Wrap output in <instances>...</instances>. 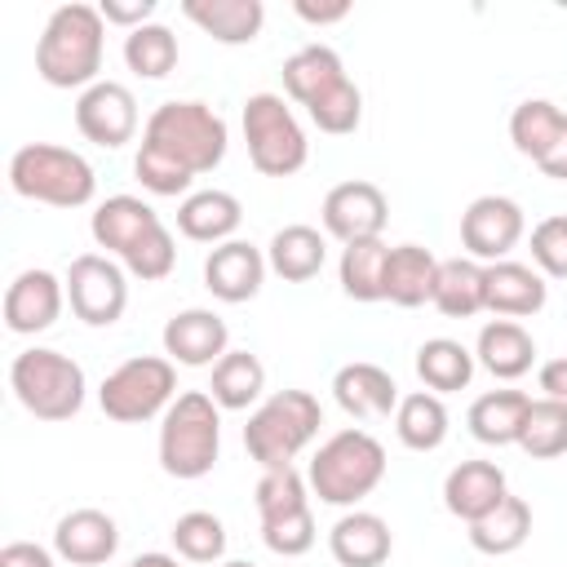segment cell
Instances as JSON below:
<instances>
[{
	"instance_id": "11",
	"label": "cell",
	"mask_w": 567,
	"mask_h": 567,
	"mask_svg": "<svg viewBox=\"0 0 567 567\" xmlns=\"http://www.w3.org/2000/svg\"><path fill=\"white\" fill-rule=\"evenodd\" d=\"M244 142H248V159L261 177H292L306 168L310 159V142L301 120L292 115V106L279 93H252L244 102Z\"/></svg>"
},
{
	"instance_id": "38",
	"label": "cell",
	"mask_w": 567,
	"mask_h": 567,
	"mask_svg": "<svg viewBox=\"0 0 567 567\" xmlns=\"http://www.w3.org/2000/svg\"><path fill=\"white\" fill-rule=\"evenodd\" d=\"M518 447L532 456V461H554L567 452V403L558 399H532L527 403V416H523V430H518Z\"/></svg>"
},
{
	"instance_id": "24",
	"label": "cell",
	"mask_w": 567,
	"mask_h": 567,
	"mask_svg": "<svg viewBox=\"0 0 567 567\" xmlns=\"http://www.w3.org/2000/svg\"><path fill=\"white\" fill-rule=\"evenodd\" d=\"M390 549V523L372 509H346L328 532V554L337 558V567H381Z\"/></svg>"
},
{
	"instance_id": "13",
	"label": "cell",
	"mask_w": 567,
	"mask_h": 567,
	"mask_svg": "<svg viewBox=\"0 0 567 567\" xmlns=\"http://www.w3.org/2000/svg\"><path fill=\"white\" fill-rule=\"evenodd\" d=\"M62 284H66V306L80 323H89V328L120 323V315L128 306V270L115 257L80 252V257H71Z\"/></svg>"
},
{
	"instance_id": "8",
	"label": "cell",
	"mask_w": 567,
	"mask_h": 567,
	"mask_svg": "<svg viewBox=\"0 0 567 567\" xmlns=\"http://www.w3.org/2000/svg\"><path fill=\"white\" fill-rule=\"evenodd\" d=\"M319 425H323V408L310 390H275L248 412L244 447L261 470H284L310 447Z\"/></svg>"
},
{
	"instance_id": "18",
	"label": "cell",
	"mask_w": 567,
	"mask_h": 567,
	"mask_svg": "<svg viewBox=\"0 0 567 567\" xmlns=\"http://www.w3.org/2000/svg\"><path fill=\"white\" fill-rule=\"evenodd\" d=\"M62 306H66V284L53 270L31 266L13 275V284L4 288V328L18 337H35L58 323Z\"/></svg>"
},
{
	"instance_id": "29",
	"label": "cell",
	"mask_w": 567,
	"mask_h": 567,
	"mask_svg": "<svg viewBox=\"0 0 567 567\" xmlns=\"http://www.w3.org/2000/svg\"><path fill=\"white\" fill-rule=\"evenodd\" d=\"M328 261V235L306 226V221H292V226H279L266 244V266L284 279V284H306L323 270Z\"/></svg>"
},
{
	"instance_id": "28",
	"label": "cell",
	"mask_w": 567,
	"mask_h": 567,
	"mask_svg": "<svg viewBox=\"0 0 567 567\" xmlns=\"http://www.w3.org/2000/svg\"><path fill=\"white\" fill-rule=\"evenodd\" d=\"M182 13L217 44H252L266 27L261 0H182Z\"/></svg>"
},
{
	"instance_id": "46",
	"label": "cell",
	"mask_w": 567,
	"mask_h": 567,
	"mask_svg": "<svg viewBox=\"0 0 567 567\" xmlns=\"http://www.w3.org/2000/svg\"><path fill=\"white\" fill-rule=\"evenodd\" d=\"M128 567H182V558H177V554H159V549H151V554H137Z\"/></svg>"
},
{
	"instance_id": "20",
	"label": "cell",
	"mask_w": 567,
	"mask_h": 567,
	"mask_svg": "<svg viewBox=\"0 0 567 567\" xmlns=\"http://www.w3.org/2000/svg\"><path fill=\"white\" fill-rule=\"evenodd\" d=\"M266 252L248 239H226L217 244L208 257H204V288L226 301V306H239V301H252L266 284Z\"/></svg>"
},
{
	"instance_id": "36",
	"label": "cell",
	"mask_w": 567,
	"mask_h": 567,
	"mask_svg": "<svg viewBox=\"0 0 567 567\" xmlns=\"http://www.w3.org/2000/svg\"><path fill=\"white\" fill-rule=\"evenodd\" d=\"M385 257H390V244L385 239L346 244L341 248V261H337L341 292L350 301H385Z\"/></svg>"
},
{
	"instance_id": "34",
	"label": "cell",
	"mask_w": 567,
	"mask_h": 567,
	"mask_svg": "<svg viewBox=\"0 0 567 567\" xmlns=\"http://www.w3.org/2000/svg\"><path fill=\"white\" fill-rule=\"evenodd\" d=\"M394 434L403 447L412 452H434L443 447L447 439V408H443V394L434 390H412L399 399L394 408Z\"/></svg>"
},
{
	"instance_id": "5",
	"label": "cell",
	"mask_w": 567,
	"mask_h": 567,
	"mask_svg": "<svg viewBox=\"0 0 567 567\" xmlns=\"http://www.w3.org/2000/svg\"><path fill=\"white\" fill-rule=\"evenodd\" d=\"M385 447L381 439H372L368 430H337L332 439L319 443V452L310 456V470H306V483H310V496H319L323 505H337V509H354L363 496H372L385 478Z\"/></svg>"
},
{
	"instance_id": "3",
	"label": "cell",
	"mask_w": 567,
	"mask_h": 567,
	"mask_svg": "<svg viewBox=\"0 0 567 567\" xmlns=\"http://www.w3.org/2000/svg\"><path fill=\"white\" fill-rule=\"evenodd\" d=\"M284 93L306 106L310 124L328 137H346L363 120V93L346 75V62L328 44H306L284 62Z\"/></svg>"
},
{
	"instance_id": "23",
	"label": "cell",
	"mask_w": 567,
	"mask_h": 567,
	"mask_svg": "<svg viewBox=\"0 0 567 567\" xmlns=\"http://www.w3.org/2000/svg\"><path fill=\"white\" fill-rule=\"evenodd\" d=\"M505 496H509V483H505V470L496 461H461L443 478V505L461 523H478Z\"/></svg>"
},
{
	"instance_id": "17",
	"label": "cell",
	"mask_w": 567,
	"mask_h": 567,
	"mask_svg": "<svg viewBox=\"0 0 567 567\" xmlns=\"http://www.w3.org/2000/svg\"><path fill=\"white\" fill-rule=\"evenodd\" d=\"M75 128L102 151H120L137 133V97L120 80H97L75 97Z\"/></svg>"
},
{
	"instance_id": "19",
	"label": "cell",
	"mask_w": 567,
	"mask_h": 567,
	"mask_svg": "<svg viewBox=\"0 0 567 567\" xmlns=\"http://www.w3.org/2000/svg\"><path fill=\"white\" fill-rule=\"evenodd\" d=\"M164 354L182 368H213L226 350H230V328L217 310H204V306H190V310H177L164 332Z\"/></svg>"
},
{
	"instance_id": "37",
	"label": "cell",
	"mask_w": 567,
	"mask_h": 567,
	"mask_svg": "<svg viewBox=\"0 0 567 567\" xmlns=\"http://www.w3.org/2000/svg\"><path fill=\"white\" fill-rule=\"evenodd\" d=\"M474 350H465L461 341H452V337H430V341H421V350H416V377H421V385L425 390H434V394H452V390H465L470 381H474Z\"/></svg>"
},
{
	"instance_id": "45",
	"label": "cell",
	"mask_w": 567,
	"mask_h": 567,
	"mask_svg": "<svg viewBox=\"0 0 567 567\" xmlns=\"http://www.w3.org/2000/svg\"><path fill=\"white\" fill-rule=\"evenodd\" d=\"M536 381H540V390H545V399H558V403H567V354H558V359H549V363H540V372H536Z\"/></svg>"
},
{
	"instance_id": "10",
	"label": "cell",
	"mask_w": 567,
	"mask_h": 567,
	"mask_svg": "<svg viewBox=\"0 0 567 567\" xmlns=\"http://www.w3.org/2000/svg\"><path fill=\"white\" fill-rule=\"evenodd\" d=\"M257 514H261V540L279 558H297L315 545V509H310V483L297 465L261 470L252 487Z\"/></svg>"
},
{
	"instance_id": "12",
	"label": "cell",
	"mask_w": 567,
	"mask_h": 567,
	"mask_svg": "<svg viewBox=\"0 0 567 567\" xmlns=\"http://www.w3.org/2000/svg\"><path fill=\"white\" fill-rule=\"evenodd\" d=\"M177 399V363L168 354H133L97 385V403L120 425H142L168 412Z\"/></svg>"
},
{
	"instance_id": "35",
	"label": "cell",
	"mask_w": 567,
	"mask_h": 567,
	"mask_svg": "<svg viewBox=\"0 0 567 567\" xmlns=\"http://www.w3.org/2000/svg\"><path fill=\"white\" fill-rule=\"evenodd\" d=\"M527 536H532V505L523 496H505L492 514L470 523V545L478 554H492V558H505V554L523 549Z\"/></svg>"
},
{
	"instance_id": "6",
	"label": "cell",
	"mask_w": 567,
	"mask_h": 567,
	"mask_svg": "<svg viewBox=\"0 0 567 567\" xmlns=\"http://www.w3.org/2000/svg\"><path fill=\"white\" fill-rule=\"evenodd\" d=\"M159 470L168 478H204L221 456V408L208 390H182L159 416Z\"/></svg>"
},
{
	"instance_id": "21",
	"label": "cell",
	"mask_w": 567,
	"mask_h": 567,
	"mask_svg": "<svg viewBox=\"0 0 567 567\" xmlns=\"http://www.w3.org/2000/svg\"><path fill=\"white\" fill-rule=\"evenodd\" d=\"M115 549H120V527L106 509L80 505L62 514L53 527V554L71 567H102L115 558Z\"/></svg>"
},
{
	"instance_id": "39",
	"label": "cell",
	"mask_w": 567,
	"mask_h": 567,
	"mask_svg": "<svg viewBox=\"0 0 567 567\" xmlns=\"http://www.w3.org/2000/svg\"><path fill=\"white\" fill-rule=\"evenodd\" d=\"M124 62L142 80H164L177 66V35L164 22H146L124 35Z\"/></svg>"
},
{
	"instance_id": "4",
	"label": "cell",
	"mask_w": 567,
	"mask_h": 567,
	"mask_svg": "<svg viewBox=\"0 0 567 567\" xmlns=\"http://www.w3.org/2000/svg\"><path fill=\"white\" fill-rule=\"evenodd\" d=\"M106 53V18L97 4H58L35 40V75L49 89H89L97 84Z\"/></svg>"
},
{
	"instance_id": "47",
	"label": "cell",
	"mask_w": 567,
	"mask_h": 567,
	"mask_svg": "<svg viewBox=\"0 0 567 567\" xmlns=\"http://www.w3.org/2000/svg\"><path fill=\"white\" fill-rule=\"evenodd\" d=\"M217 567H252L248 558H226V563H217Z\"/></svg>"
},
{
	"instance_id": "42",
	"label": "cell",
	"mask_w": 567,
	"mask_h": 567,
	"mask_svg": "<svg viewBox=\"0 0 567 567\" xmlns=\"http://www.w3.org/2000/svg\"><path fill=\"white\" fill-rule=\"evenodd\" d=\"M155 0H102L97 4V13L106 18V22H115V27H124V31H137V27H146L151 18H155Z\"/></svg>"
},
{
	"instance_id": "9",
	"label": "cell",
	"mask_w": 567,
	"mask_h": 567,
	"mask_svg": "<svg viewBox=\"0 0 567 567\" xmlns=\"http://www.w3.org/2000/svg\"><path fill=\"white\" fill-rule=\"evenodd\" d=\"M9 385L35 421H71L84 408V394H89L84 368L71 354L49 350V346L18 350L13 363H9Z\"/></svg>"
},
{
	"instance_id": "40",
	"label": "cell",
	"mask_w": 567,
	"mask_h": 567,
	"mask_svg": "<svg viewBox=\"0 0 567 567\" xmlns=\"http://www.w3.org/2000/svg\"><path fill=\"white\" fill-rule=\"evenodd\" d=\"M168 536H173V549L182 563H221L226 558V523L208 509H186Z\"/></svg>"
},
{
	"instance_id": "41",
	"label": "cell",
	"mask_w": 567,
	"mask_h": 567,
	"mask_svg": "<svg viewBox=\"0 0 567 567\" xmlns=\"http://www.w3.org/2000/svg\"><path fill=\"white\" fill-rule=\"evenodd\" d=\"M532 261L545 279H567V213L532 226Z\"/></svg>"
},
{
	"instance_id": "1",
	"label": "cell",
	"mask_w": 567,
	"mask_h": 567,
	"mask_svg": "<svg viewBox=\"0 0 567 567\" xmlns=\"http://www.w3.org/2000/svg\"><path fill=\"white\" fill-rule=\"evenodd\" d=\"M230 128L226 120L195 97L159 102L142 124V146L133 173L151 195H190V182L213 173L226 159Z\"/></svg>"
},
{
	"instance_id": "43",
	"label": "cell",
	"mask_w": 567,
	"mask_h": 567,
	"mask_svg": "<svg viewBox=\"0 0 567 567\" xmlns=\"http://www.w3.org/2000/svg\"><path fill=\"white\" fill-rule=\"evenodd\" d=\"M0 567H53V554L35 540H9L0 549Z\"/></svg>"
},
{
	"instance_id": "22",
	"label": "cell",
	"mask_w": 567,
	"mask_h": 567,
	"mask_svg": "<svg viewBox=\"0 0 567 567\" xmlns=\"http://www.w3.org/2000/svg\"><path fill=\"white\" fill-rule=\"evenodd\" d=\"M332 399L341 403L346 416L354 421H381L399 408V385L394 377L381 368V363H368V359H354V363H341L337 377H332Z\"/></svg>"
},
{
	"instance_id": "14",
	"label": "cell",
	"mask_w": 567,
	"mask_h": 567,
	"mask_svg": "<svg viewBox=\"0 0 567 567\" xmlns=\"http://www.w3.org/2000/svg\"><path fill=\"white\" fill-rule=\"evenodd\" d=\"M509 142L527 155L545 177L567 182V111L549 97H527L509 115Z\"/></svg>"
},
{
	"instance_id": "33",
	"label": "cell",
	"mask_w": 567,
	"mask_h": 567,
	"mask_svg": "<svg viewBox=\"0 0 567 567\" xmlns=\"http://www.w3.org/2000/svg\"><path fill=\"white\" fill-rule=\"evenodd\" d=\"M266 390V363L248 350H226L217 363H213V381H208V394L221 412H244L261 399Z\"/></svg>"
},
{
	"instance_id": "16",
	"label": "cell",
	"mask_w": 567,
	"mask_h": 567,
	"mask_svg": "<svg viewBox=\"0 0 567 567\" xmlns=\"http://www.w3.org/2000/svg\"><path fill=\"white\" fill-rule=\"evenodd\" d=\"M323 235L341 239L346 244H359V239H381L385 221H390V199L377 182H363V177H350V182H337L328 195H323Z\"/></svg>"
},
{
	"instance_id": "26",
	"label": "cell",
	"mask_w": 567,
	"mask_h": 567,
	"mask_svg": "<svg viewBox=\"0 0 567 567\" xmlns=\"http://www.w3.org/2000/svg\"><path fill=\"white\" fill-rule=\"evenodd\" d=\"M239 221H244V204L230 195V190H190L182 204H177V230L186 235V239H195V244H226V239H235V230H239Z\"/></svg>"
},
{
	"instance_id": "15",
	"label": "cell",
	"mask_w": 567,
	"mask_h": 567,
	"mask_svg": "<svg viewBox=\"0 0 567 567\" xmlns=\"http://www.w3.org/2000/svg\"><path fill=\"white\" fill-rule=\"evenodd\" d=\"M523 235H527V217H523L518 199H509V195H478L461 213V248H465V257H474L483 266L505 261Z\"/></svg>"
},
{
	"instance_id": "7",
	"label": "cell",
	"mask_w": 567,
	"mask_h": 567,
	"mask_svg": "<svg viewBox=\"0 0 567 567\" xmlns=\"http://www.w3.org/2000/svg\"><path fill=\"white\" fill-rule=\"evenodd\" d=\"M9 186L13 195L49 208H84L97 190L93 164L58 142H27L9 159Z\"/></svg>"
},
{
	"instance_id": "31",
	"label": "cell",
	"mask_w": 567,
	"mask_h": 567,
	"mask_svg": "<svg viewBox=\"0 0 567 567\" xmlns=\"http://www.w3.org/2000/svg\"><path fill=\"white\" fill-rule=\"evenodd\" d=\"M447 319H474L487 310V266L474 257H447L439 261L434 297H430Z\"/></svg>"
},
{
	"instance_id": "30",
	"label": "cell",
	"mask_w": 567,
	"mask_h": 567,
	"mask_svg": "<svg viewBox=\"0 0 567 567\" xmlns=\"http://www.w3.org/2000/svg\"><path fill=\"white\" fill-rule=\"evenodd\" d=\"M434 279H439V257L421 244H394L385 257V301L412 310L425 306L434 297Z\"/></svg>"
},
{
	"instance_id": "44",
	"label": "cell",
	"mask_w": 567,
	"mask_h": 567,
	"mask_svg": "<svg viewBox=\"0 0 567 567\" xmlns=\"http://www.w3.org/2000/svg\"><path fill=\"white\" fill-rule=\"evenodd\" d=\"M292 13H297L301 22H310V27H332V22H341V18H350V0H332V4H315V0H297V4H292Z\"/></svg>"
},
{
	"instance_id": "32",
	"label": "cell",
	"mask_w": 567,
	"mask_h": 567,
	"mask_svg": "<svg viewBox=\"0 0 567 567\" xmlns=\"http://www.w3.org/2000/svg\"><path fill=\"white\" fill-rule=\"evenodd\" d=\"M527 403H532V394H523V390H487V394H478V399L470 403L465 425H470V434H474L478 443H487V447H509V443H518Z\"/></svg>"
},
{
	"instance_id": "2",
	"label": "cell",
	"mask_w": 567,
	"mask_h": 567,
	"mask_svg": "<svg viewBox=\"0 0 567 567\" xmlns=\"http://www.w3.org/2000/svg\"><path fill=\"white\" fill-rule=\"evenodd\" d=\"M89 235H93L97 248H106V257H115L142 284H159L177 266V244H173L168 226L137 195L102 199L93 208V217H89Z\"/></svg>"
},
{
	"instance_id": "25",
	"label": "cell",
	"mask_w": 567,
	"mask_h": 567,
	"mask_svg": "<svg viewBox=\"0 0 567 567\" xmlns=\"http://www.w3.org/2000/svg\"><path fill=\"white\" fill-rule=\"evenodd\" d=\"M545 301H549V284L536 266L514 261V257L487 266V310L492 315L527 319V315H540Z\"/></svg>"
},
{
	"instance_id": "27",
	"label": "cell",
	"mask_w": 567,
	"mask_h": 567,
	"mask_svg": "<svg viewBox=\"0 0 567 567\" xmlns=\"http://www.w3.org/2000/svg\"><path fill=\"white\" fill-rule=\"evenodd\" d=\"M474 359L496 377V381H518L536 363V341L518 319H492L478 328Z\"/></svg>"
}]
</instances>
